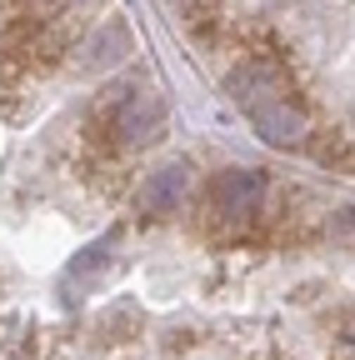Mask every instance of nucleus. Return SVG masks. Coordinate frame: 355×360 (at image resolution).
Listing matches in <instances>:
<instances>
[{"label": "nucleus", "instance_id": "obj_1", "mask_svg": "<svg viewBox=\"0 0 355 360\" xmlns=\"http://www.w3.org/2000/svg\"><path fill=\"white\" fill-rule=\"evenodd\" d=\"M265 150L355 175V0H160Z\"/></svg>", "mask_w": 355, "mask_h": 360}]
</instances>
